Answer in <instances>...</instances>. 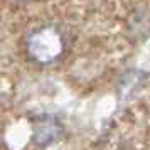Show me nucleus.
<instances>
[{
    "label": "nucleus",
    "instance_id": "1",
    "mask_svg": "<svg viewBox=\"0 0 150 150\" xmlns=\"http://www.w3.org/2000/svg\"><path fill=\"white\" fill-rule=\"evenodd\" d=\"M25 49L30 59L37 64H52L56 62L66 49L64 37L59 29L54 25H42L30 32L25 39Z\"/></svg>",
    "mask_w": 150,
    "mask_h": 150
},
{
    "label": "nucleus",
    "instance_id": "2",
    "mask_svg": "<svg viewBox=\"0 0 150 150\" xmlns=\"http://www.w3.org/2000/svg\"><path fill=\"white\" fill-rule=\"evenodd\" d=\"M62 123L52 115H39L32 120V142L37 147H51L61 140Z\"/></svg>",
    "mask_w": 150,
    "mask_h": 150
}]
</instances>
